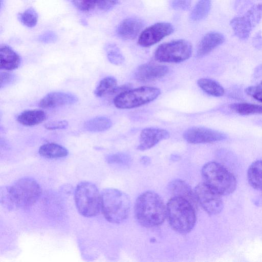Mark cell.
<instances>
[{
  "label": "cell",
  "mask_w": 262,
  "mask_h": 262,
  "mask_svg": "<svg viewBox=\"0 0 262 262\" xmlns=\"http://www.w3.org/2000/svg\"><path fill=\"white\" fill-rule=\"evenodd\" d=\"M40 193V187L34 179L23 178L1 189V203L8 209H24L34 204Z\"/></svg>",
  "instance_id": "1"
},
{
  "label": "cell",
  "mask_w": 262,
  "mask_h": 262,
  "mask_svg": "<svg viewBox=\"0 0 262 262\" xmlns=\"http://www.w3.org/2000/svg\"><path fill=\"white\" fill-rule=\"evenodd\" d=\"M135 214L141 225L146 227H153L164 222L166 216V207L157 193L148 191L141 194L137 199Z\"/></svg>",
  "instance_id": "2"
},
{
  "label": "cell",
  "mask_w": 262,
  "mask_h": 262,
  "mask_svg": "<svg viewBox=\"0 0 262 262\" xmlns=\"http://www.w3.org/2000/svg\"><path fill=\"white\" fill-rule=\"evenodd\" d=\"M195 209L188 201L172 196L166 206V216L171 228L181 233L190 232L196 222Z\"/></svg>",
  "instance_id": "3"
},
{
  "label": "cell",
  "mask_w": 262,
  "mask_h": 262,
  "mask_svg": "<svg viewBox=\"0 0 262 262\" xmlns=\"http://www.w3.org/2000/svg\"><path fill=\"white\" fill-rule=\"evenodd\" d=\"M101 210L110 222L120 223L125 220L130 211V201L126 193L115 188H106L101 193Z\"/></svg>",
  "instance_id": "4"
},
{
  "label": "cell",
  "mask_w": 262,
  "mask_h": 262,
  "mask_svg": "<svg viewBox=\"0 0 262 262\" xmlns=\"http://www.w3.org/2000/svg\"><path fill=\"white\" fill-rule=\"evenodd\" d=\"M202 175L204 183L221 195H229L236 187V181L233 174L217 162L205 164L202 169Z\"/></svg>",
  "instance_id": "5"
},
{
  "label": "cell",
  "mask_w": 262,
  "mask_h": 262,
  "mask_svg": "<svg viewBox=\"0 0 262 262\" xmlns=\"http://www.w3.org/2000/svg\"><path fill=\"white\" fill-rule=\"evenodd\" d=\"M75 201L79 213L85 217L96 216L101 210V194L96 186L89 182L77 186Z\"/></svg>",
  "instance_id": "6"
},
{
  "label": "cell",
  "mask_w": 262,
  "mask_h": 262,
  "mask_svg": "<svg viewBox=\"0 0 262 262\" xmlns=\"http://www.w3.org/2000/svg\"><path fill=\"white\" fill-rule=\"evenodd\" d=\"M161 94L156 87L143 86L119 93L114 99L115 106L120 109H130L148 103Z\"/></svg>",
  "instance_id": "7"
},
{
  "label": "cell",
  "mask_w": 262,
  "mask_h": 262,
  "mask_svg": "<svg viewBox=\"0 0 262 262\" xmlns=\"http://www.w3.org/2000/svg\"><path fill=\"white\" fill-rule=\"evenodd\" d=\"M192 52L191 43L185 39H177L163 43L156 50L154 56L161 62L179 63L190 58Z\"/></svg>",
  "instance_id": "8"
},
{
  "label": "cell",
  "mask_w": 262,
  "mask_h": 262,
  "mask_svg": "<svg viewBox=\"0 0 262 262\" xmlns=\"http://www.w3.org/2000/svg\"><path fill=\"white\" fill-rule=\"evenodd\" d=\"M262 17V4L253 6L243 16L235 17L230 22L234 34L241 39L248 38Z\"/></svg>",
  "instance_id": "9"
},
{
  "label": "cell",
  "mask_w": 262,
  "mask_h": 262,
  "mask_svg": "<svg viewBox=\"0 0 262 262\" xmlns=\"http://www.w3.org/2000/svg\"><path fill=\"white\" fill-rule=\"evenodd\" d=\"M194 192L198 202L207 213L216 215L223 210L224 204L221 194L205 183L199 184Z\"/></svg>",
  "instance_id": "10"
},
{
  "label": "cell",
  "mask_w": 262,
  "mask_h": 262,
  "mask_svg": "<svg viewBox=\"0 0 262 262\" xmlns=\"http://www.w3.org/2000/svg\"><path fill=\"white\" fill-rule=\"evenodd\" d=\"M173 31V27L171 24L157 23L142 30L139 36L138 43L141 47H149L160 41Z\"/></svg>",
  "instance_id": "11"
},
{
  "label": "cell",
  "mask_w": 262,
  "mask_h": 262,
  "mask_svg": "<svg viewBox=\"0 0 262 262\" xmlns=\"http://www.w3.org/2000/svg\"><path fill=\"white\" fill-rule=\"evenodd\" d=\"M183 137L189 143L199 144L222 141L226 136L218 130L204 127L193 126L184 132Z\"/></svg>",
  "instance_id": "12"
},
{
  "label": "cell",
  "mask_w": 262,
  "mask_h": 262,
  "mask_svg": "<svg viewBox=\"0 0 262 262\" xmlns=\"http://www.w3.org/2000/svg\"><path fill=\"white\" fill-rule=\"evenodd\" d=\"M169 137V134L166 129L157 127L145 128L140 133L137 149L140 150L150 149Z\"/></svg>",
  "instance_id": "13"
},
{
  "label": "cell",
  "mask_w": 262,
  "mask_h": 262,
  "mask_svg": "<svg viewBox=\"0 0 262 262\" xmlns=\"http://www.w3.org/2000/svg\"><path fill=\"white\" fill-rule=\"evenodd\" d=\"M143 21L138 17H128L123 20L118 26L116 33L120 38L133 40L140 35L144 27Z\"/></svg>",
  "instance_id": "14"
},
{
  "label": "cell",
  "mask_w": 262,
  "mask_h": 262,
  "mask_svg": "<svg viewBox=\"0 0 262 262\" xmlns=\"http://www.w3.org/2000/svg\"><path fill=\"white\" fill-rule=\"evenodd\" d=\"M169 72L168 68L164 65L152 63L139 66L135 73L136 79L141 82H150L160 79Z\"/></svg>",
  "instance_id": "15"
},
{
  "label": "cell",
  "mask_w": 262,
  "mask_h": 262,
  "mask_svg": "<svg viewBox=\"0 0 262 262\" xmlns=\"http://www.w3.org/2000/svg\"><path fill=\"white\" fill-rule=\"evenodd\" d=\"M78 101L75 95L68 92H54L48 94L39 102L41 108H49L71 105Z\"/></svg>",
  "instance_id": "16"
},
{
  "label": "cell",
  "mask_w": 262,
  "mask_h": 262,
  "mask_svg": "<svg viewBox=\"0 0 262 262\" xmlns=\"http://www.w3.org/2000/svg\"><path fill=\"white\" fill-rule=\"evenodd\" d=\"M225 41L224 36L219 32H210L206 34L200 41L196 50L198 57H204Z\"/></svg>",
  "instance_id": "17"
},
{
  "label": "cell",
  "mask_w": 262,
  "mask_h": 262,
  "mask_svg": "<svg viewBox=\"0 0 262 262\" xmlns=\"http://www.w3.org/2000/svg\"><path fill=\"white\" fill-rule=\"evenodd\" d=\"M168 189L173 196L183 198L196 207L198 201L195 192L185 181L179 179L173 180L169 183Z\"/></svg>",
  "instance_id": "18"
},
{
  "label": "cell",
  "mask_w": 262,
  "mask_h": 262,
  "mask_svg": "<svg viewBox=\"0 0 262 262\" xmlns=\"http://www.w3.org/2000/svg\"><path fill=\"white\" fill-rule=\"evenodd\" d=\"M21 58L11 48L1 45L0 48V67L1 69L11 71L20 66Z\"/></svg>",
  "instance_id": "19"
},
{
  "label": "cell",
  "mask_w": 262,
  "mask_h": 262,
  "mask_svg": "<svg viewBox=\"0 0 262 262\" xmlns=\"http://www.w3.org/2000/svg\"><path fill=\"white\" fill-rule=\"evenodd\" d=\"M47 118L44 111L41 110H33L24 111L17 118V121L24 126H31L39 124Z\"/></svg>",
  "instance_id": "20"
},
{
  "label": "cell",
  "mask_w": 262,
  "mask_h": 262,
  "mask_svg": "<svg viewBox=\"0 0 262 262\" xmlns=\"http://www.w3.org/2000/svg\"><path fill=\"white\" fill-rule=\"evenodd\" d=\"M249 184L254 189L262 190V160L253 162L247 171Z\"/></svg>",
  "instance_id": "21"
},
{
  "label": "cell",
  "mask_w": 262,
  "mask_h": 262,
  "mask_svg": "<svg viewBox=\"0 0 262 262\" xmlns=\"http://www.w3.org/2000/svg\"><path fill=\"white\" fill-rule=\"evenodd\" d=\"M38 151L40 156L48 159L63 158L68 155V151L64 147L55 143L42 145Z\"/></svg>",
  "instance_id": "22"
},
{
  "label": "cell",
  "mask_w": 262,
  "mask_h": 262,
  "mask_svg": "<svg viewBox=\"0 0 262 262\" xmlns=\"http://www.w3.org/2000/svg\"><path fill=\"white\" fill-rule=\"evenodd\" d=\"M112 125V122L108 118L99 116L87 120L84 124V128L89 132H100L108 129Z\"/></svg>",
  "instance_id": "23"
},
{
  "label": "cell",
  "mask_w": 262,
  "mask_h": 262,
  "mask_svg": "<svg viewBox=\"0 0 262 262\" xmlns=\"http://www.w3.org/2000/svg\"><path fill=\"white\" fill-rule=\"evenodd\" d=\"M198 86L206 93L215 97H220L225 93L223 87L215 80L208 78L199 79Z\"/></svg>",
  "instance_id": "24"
},
{
  "label": "cell",
  "mask_w": 262,
  "mask_h": 262,
  "mask_svg": "<svg viewBox=\"0 0 262 262\" xmlns=\"http://www.w3.org/2000/svg\"><path fill=\"white\" fill-rule=\"evenodd\" d=\"M117 89L116 79L113 77L107 76L100 81L94 93L97 97H102L115 92Z\"/></svg>",
  "instance_id": "25"
},
{
  "label": "cell",
  "mask_w": 262,
  "mask_h": 262,
  "mask_svg": "<svg viewBox=\"0 0 262 262\" xmlns=\"http://www.w3.org/2000/svg\"><path fill=\"white\" fill-rule=\"evenodd\" d=\"M211 6V0H199L193 8L190 18L193 21H199L208 14Z\"/></svg>",
  "instance_id": "26"
},
{
  "label": "cell",
  "mask_w": 262,
  "mask_h": 262,
  "mask_svg": "<svg viewBox=\"0 0 262 262\" xmlns=\"http://www.w3.org/2000/svg\"><path fill=\"white\" fill-rule=\"evenodd\" d=\"M230 108L242 115L262 114V106L246 103H233Z\"/></svg>",
  "instance_id": "27"
},
{
  "label": "cell",
  "mask_w": 262,
  "mask_h": 262,
  "mask_svg": "<svg viewBox=\"0 0 262 262\" xmlns=\"http://www.w3.org/2000/svg\"><path fill=\"white\" fill-rule=\"evenodd\" d=\"M107 57L112 64L120 65L124 61V58L120 49L114 44L109 43L105 47Z\"/></svg>",
  "instance_id": "28"
},
{
  "label": "cell",
  "mask_w": 262,
  "mask_h": 262,
  "mask_svg": "<svg viewBox=\"0 0 262 262\" xmlns=\"http://www.w3.org/2000/svg\"><path fill=\"white\" fill-rule=\"evenodd\" d=\"M20 21L25 26L32 28L34 27L38 20V15L36 11L32 8H29L24 12L18 14Z\"/></svg>",
  "instance_id": "29"
},
{
  "label": "cell",
  "mask_w": 262,
  "mask_h": 262,
  "mask_svg": "<svg viewBox=\"0 0 262 262\" xmlns=\"http://www.w3.org/2000/svg\"><path fill=\"white\" fill-rule=\"evenodd\" d=\"M74 6L83 12H89L96 5V0H72Z\"/></svg>",
  "instance_id": "30"
},
{
  "label": "cell",
  "mask_w": 262,
  "mask_h": 262,
  "mask_svg": "<svg viewBox=\"0 0 262 262\" xmlns=\"http://www.w3.org/2000/svg\"><path fill=\"white\" fill-rule=\"evenodd\" d=\"M16 80V77L13 74L6 72H1L0 74V88L6 87L12 84Z\"/></svg>",
  "instance_id": "31"
},
{
  "label": "cell",
  "mask_w": 262,
  "mask_h": 262,
  "mask_svg": "<svg viewBox=\"0 0 262 262\" xmlns=\"http://www.w3.org/2000/svg\"><path fill=\"white\" fill-rule=\"evenodd\" d=\"M245 92L248 95L262 102V86H250L246 89Z\"/></svg>",
  "instance_id": "32"
},
{
  "label": "cell",
  "mask_w": 262,
  "mask_h": 262,
  "mask_svg": "<svg viewBox=\"0 0 262 262\" xmlns=\"http://www.w3.org/2000/svg\"><path fill=\"white\" fill-rule=\"evenodd\" d=\"M117 2V0H96V6L101 11H108L113 9Z\"/></svg>",
  "instance_id": "33"
},
{
  "label": "cell",
  "mask_w": 262,
  "mask_h": 262,
  "mask_svg": "<svg viewBox=\"0 0 262 262\" xmlns=\"http://www.w3.org/2000/svg\"><path fill=\"white\" fill-rule=\"evenodd\" d=\"M68 122L66 120H57L47 122L45 127L48 130L63 129L67 128Z\"/></svg>",
  "instance_id": "34"
},
{
  "label": "cell",
  "mask_w": 262,
  "mask_h": 262,
  "mask_svg": "<svg viewBox=\"0 0 262 262\" xmlns=\"http://www.w3.org/2000/svg\"><path fill=\"white\" fill-rule=\"evenodd\" d=\"M191 0H171L170 5L176 10H187L189 9Z\"/></svg>",
  "instance_id": "35"
},
{
  "label": "cell",
  "mask_w": 262,
  "mask_h": 262,
  "mask_svg": "<svg viewBox=\"0 0 262 262\" xmlns=\"http://www.w3.org/2000/svg\"><path fill=\"white\" fill-rule=\"evenodd\" d=\"M38 40L43 43H51L57 40V36L51 31H48L40 35Z\"/></svg>",
  "instance_id": "36"
},
{
  "label": "cell",
  "mask_w": 262,
  "mask_h": 262,
  "mask_svg": "<svg viewBox=\"0 0 262 262\" xmlns=\"http://www.w3.org/2000/svg\"><path fill=\"white\" fill-rule=\"evenodd\" d=\"M141 161L144 164H148L149 162V159L147 157H143L141 158Z\"/></svg>",
  "instance_id": "37"
}]
</instances>
